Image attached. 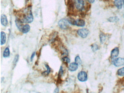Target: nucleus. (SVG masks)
Listing matches in <instances>:
<instances>
[{"label":"nucleus","instance_id":"f257e3e1","mask_svg":"<svg viewBox=\"0 0 124 93\" xmlns=\"http://www.w3.org/2000/svg\"><path fill=\"white\" fill-rule=\"evenodd\" d=\"M33 16L31 10L28 9L25 14L22 20L24 23H30L33 20Z\"/></svg>","mask_w":124,"mask_h":93},{"label":"nucleus","instance_id":"f03ea898","mask_svg":"<svg viewBox=\"0 0 124 93\" xmlns=\"http://www.w3.org/2000/svg\"><path fill=\"white\" fill-rule=\"evenodd\" d=\"M69 24L68 20L65 19H62L58 22V25L60 28L63 30H66L69 28Z\"/></svg>","mask_w":124,"mask_h":93},{"label":"nucleus","instance_id":"7ed1b4c3","mask_svg":"<svg viewBox=\"0 0 124 93\" xmlns=\"http://www.w3.org/2000/svg\"><path fill=\"white\" fill-rule=\"evenodd\" d=\"M89 33V31L87 28L79 29L77 31L78 35L83 38H86Z\"/></svg>","mask_w":124,"mask_h":93},{"label":"nucleus","instance_id":"20e7f679","mask_svg":"<svg viewBox=\"0 0 124 93\" xmlns=\"http://www.w3.org/2000/svg\"><path fill=\"white\" fill-rule=\"evenodd\" d=\"M78 78L79 80L81 82L86 81L87 80V74L84 71H81L78 74Z\"/></svg>","mask_w":124,"mask_h":93},{"label":"nucleus","instance_id":"39448f33","mask_svg":"<svg viewBox=\"0 0 124 93\" xmlns=\"http://www.w3.org/2000/svg\"><path fill=\"white\" fill-rule=\"evenodd\" d=\"M113 64L116 66H120L124 65V58H119L112 60Z\"/></svg>","mask_w":124,"mask_h":93},{"label":"nucleus","instance_id":"423d86ee","mask_svg":"<svg viewBox=\"0 0 124 93\" xmlns=\"http://www.w3.org/2000/svg\"><path fill=\"white\" fill-rule=\"evenodd\" d=\"M75 5L76 8L79 10L81 11L84 7V0H75Z\"/></svg>","mask_w":124,"mask_h":93},{"label":"nucleus","instance_id":"0eeeda50","mask_svg":"<svg viewBox=\"0 0 124 93\" xmlns=\"http://www.w3.org/2000/svg\"><path fill=\"white\" fill-rule=\"evenodd\" d=\"M15 23L16 27L19 30L21 31L22 28L23 27V22L22 20L19 18H17L15 20Z\"/></svg>","mask_w":124,"mask_h":93},{"label":"nucleus","instance_id":"6e6552de","mask_svg":"<svg viewBox=\"0 0 124 93\" xmlns=\"http://www.w3.org/2000/svg\"><path fill=\"white\" fill-rule=\"evenodd\" d=\"M78 65L76 62L71 63L69 64V69L71 71H76L78 69Z\"/></svg>","mask_w":124,"mask_h":93},{"label":"nucleus","instance_id":"1a4fd4ad","mask_svg":"<svg viewBox=\"0 0 124 93\" xmlns=\"http://www.w3.org/2000/svg\"><path fill=\"white\" fill-rule=\"evenodd\" d=\"M119 54V48L116 47L112 50L111 52V55L112 58H114L118 56Z\"/></svg>","mask_w":124,"mask_h":93},{"label":"nucleus","instance_id":"9d476101","mask_svg":"<svg viewBox=\"0 0 124 93\" xmlns=\"http://www.w3.org/2000/svg\"><path fill=\"white\" fill-rule=\"evenodd\" d=\"M85 21L83 19H79L76 20V26L78 27H84L85 25Z\"/></svg>","mask_w":124,"mask_h":93},{"label":"nucleus","instance_id":"9b49d317","mask_svg":"<svg viewBox=\"0 0 124 93\" xmlns=\"http://www.w3.org/2000/svg\"><path fill=\"white\" fill-rule=\"evenodd\" d=\"M114 5L117 7V9H122L123 7L122 0H114Z\"/></svg>","mask_w":124,"mask_h":93},{"label":"nucleus","instance_id":"f8f14e48","mask_svg":"<svg viewBox=\"0 0 124 93\" xmlns=\"http://www.w3.org/2000/svg\"><path fill=\"white\" fill-rule=\"evenodd\" d=\"M1 24L3 26H6L8 24V20L7 16L3 14L1 16Z\"/></svg>","mask_w":124,"mask_h":93},{"label":"nucleus","instance_id":"ddd939ff","mask_svg":"<svg viewBox=\"0 0 124 93\" xmlns=\"http://www.w3.org/2000/svg\"><path fill=\"white\" fill-rule=\"evenodd\" d=\"M0 43L1 45H3L5 43L6 41V35L4 32H1L0 35Z\"/></svg>","mask_w":124,"mask_h":93},{"label":"nucleus","instance_id":"4468645a","mask_svg":"<svg viewBox=\"0 0 124 93\" xmlns=\"http://www.w3.org/2000/svg\"><path fill=\"white\" fill-rule=\"evenodd\" d=\"M59 50H60V51H61V53L62 55L64 56H67L68 55V51H67V50L65 48L64 46H60Z\"/></svg>","mask_w":124,"mask_h":93},{"label":"nucleus","instance_id":"2eb2a0df","mask_svg":"<svg viewBox=\"0 0 124 93\" xmlns=\"http://www.w3.org/2000/svg\"><path fill=\"white\" fill-rule=\"evenodd\" d=\"M30 30V27L28 25H26L24 26L22 28L21 31L24 33H28Z\"/></svg>","mask_w":124,"mask_h":93},{"label":"nucleus","instance_id":"dca6fc26","mask_svg":"<svg viewBox=\"0 0 124 93\" xmlns=\"http://www.w3.org/2000/svg\"><path fill=\"white\" fill-rule=\"evenodd\" d=\"M10 49L8 47L6 48L3 52V56L5 58H7L10 56Z\"/></svg>","mask_w":124,"mask_h":93},{"label":"nucleus","instance_id":"f3484780","mask_svg":"<svg viewBox=\"0 0 124 93\" xmlns=\"http://www.w3.org/2000/svg\"><path fill=\"white\" fill-rule=\"evenodd\" d=\"M47 69V70L46 71H44V72L42 73V75L43 76H47L49 74V73H50L51 71V68L49 66H48L47 64L45 65Z\"/></svg>","mask_w":124,"mask_h":93},{"label":"nucleus","instance_id":"a211bd4d","mask_svg":"<svg viewBox=\"0 0 124 93\" xmlns=\"http://www.w3.org/2000/svg\"><path fill=\"white\" fill-rule=\"evenodd\" d=\"M119 20V19L117 16L111 17L109 18L108 19V20L111 22H117V21H118Z\"/></svg>","mask_w":124,"mask_h":93},{"label":"nucleus","instance_id":"6ab92c4d","mask_svg":"<svg viewBox=\"0 0 124 93\" xmlns=\"http://www.w3.org/2000/svg\"><path fill=\"white\" fill-rule=\"evenodd\" d=\"M100 42L102 44L103 43L106 39V36L103 33H101L100 35Z\"/></svg>","mask_w":124,"mask_h":93},{"label":"nucleus","instance_id":"aec40b11","mask_svg":"<svg viewBox=\"0 0 124 93\" xmlns=\"http://www.w3.org/2000/svg\"><path fill=\"white\" fill-rule=\"evenodd\" d=\"M117 73L119 76H124V67L118 69Z\"/></svg>","mask_w":124,"mask_h":93},{"label":"nucleus","instance_id":"412c9836","mask_svg":"<svg viewBox=\"0 0 124 93\" xmlns=\"http://www.w3.org/2000/svg\"><path fill=\"white\" fill-rule=\"evenodd\" d=\"M67 20L69 24L73 25H76V20L73 18H69Z\"/></svg>","mask_w":124,"mask_h":93},{"label":"nucleus","instance_id":"4be33fe9","mask_svg":"<svg viewBox=\"0 0 124 93\" xmlns=\"http://www.w3.org/2000/svg\"><path fill=\"white\" fill-rule=\"evenodd\" d=\"M19 58V56L18 55H17L15 56L13 62V66L14 67H15V66L16 65L18 61Z\"/></svg>","mask_w":124,"mask_h":93},{"label":"nucleus","instance_id":"5701e85b","mask_svg":"<svg viewBox=\"0 0 124 93\" xmlns=\"http://www.w3.org/2000/svg\"><path fill=\"white\" fill-rule=\"evenodd\" d=\"M91 49L93 52H95L99 49V46L96 44H94L91 46Z\"/></svg>","mask_w":124,"mask_h":93},{"label":"nucleus","instance_id":"b1692460","mask_svg":"<svg viewBox=\"0 0 124 93\" xmlns=\"http://www.w3.org/2000/svg\"><path fill=\"white\" fill-rule=\"evenodd\" d=\"M75 62L78 65H81L82 64V60L79 56H77L75 58Z\"/></svg>","mask_w":124,"mask_h":93},{"label":"nucleus","instance_id":"393cba45","mask_svg":"<svg viewBox=\"0 0 124 93\" xmlns=\"http://www.w3.org/2000/svg\"><path fill=\"white\" fill-rule=\"evenodd\" d=\"M62 60L64 63L67 64L70 62V59L66 56H64V57L62 59Z\"/></svg>","mask_w":124,"mask_h":93},{"label":"nucleus","instance_id":"a878e982","mask_svg":"<svg viewBox=\"0 0 124 93\" xmlns=\"http://www.w3.org/2000/svg\"><path fill=\"white\" fill-rule=\"evenodd\" d=\"M61 76H58V78H57V81H56V84L57 85H60L62 84V80Z\"/></svg>","mask_w":124,"mask_h":93},{"label":"nucleus","instance_id":"bb28decb","mask_svg":"<svg viewBox=\"0 0 124 93\" xmlns=\"http://www.w3.org/2000/svg\"><path fill=\"white\" fill-rule=\"evenodd\" d=\"M64 73V71L63 69V68L62 66H61V68H60V69H59V72L58 76H61L62 77V76L63 75V74Z\"/></svg>","mask_w":124,"mask_h":93},{"label":"nucleus","instance_id":"cd10ccee","mask_svg":"<svg viewBox=\"0 0 124 93\" xmlns=\"http://www.w3.org/2000/svg\"><path fill=\"white\" fill-rule=\"evenodd\" d=\"M35 52H34V53H32L31 57V61H32L33 60L34 58V56H35Z\"/></svg>","mask_w":124,"mask_h":93},{"label":"nucleus","instance_id":"c85d7f7f","mask_svg":"<svg viewBox=\"0 0 124 93\" xmlns=\"http://www.w3.org/2000/svg\"><path fill=\"white\" fill-rule=\"evenodd\" d=\"M87 1H88L90 3H93L94 2L95 0H87Z\"/></svg>","mask_w":124,"mask_h":93},{"label":"nucleus","instance_id":"c756f323","mask_svg":"<svg viewBox=\"0 0 124 93\" xmlns=\"http://www.w3.org/2000/svg\"><path fill=\"white\" fill-rule=\"evenodd\" d=\"M59 89L58 88H56L55 89V91H54V92H55V93H58L59 92Z\"/></svg>","mask_w":124,"mask_h":93},{"label":"nucleus","instance_id":"7c9ffc66","mask_svg":"<svg viewBox=\"0 0 124 93\" xmlns=\"http://www.w3.org/2000/svg\"><path fill=\"white\" fill-rule=\"evenodd\" d=\"M122 1L123 2V5H124V0H122Z\"/></svg>","mask_w":124,"mask_h":93},{"label":"nucleus","instance_id":"2f4dec72","mask_svg":"<svg viewBox=\"0 0 124 93\" xmlns=\"http://www.w3.org/2000/svg\"></svg>","mask_w":124,"mask_h":93}]
</instances>
